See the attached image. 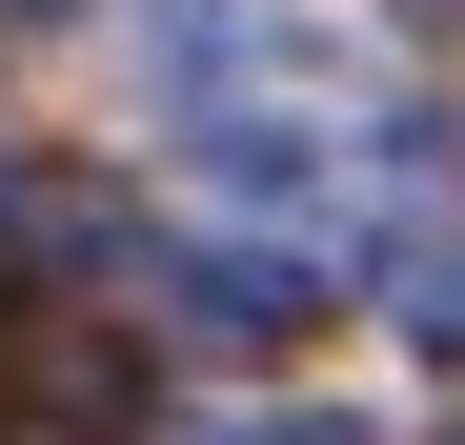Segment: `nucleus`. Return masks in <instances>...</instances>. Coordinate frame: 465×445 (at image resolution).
Returning a JSON list of instances; mask_svg holds the SVG:
<instances>
[{"label":"nucleus","mask_w":465,"mask_h":445,"mask_svg":"<svg viewBox=\"0 0 465 445\" xmlns=\"http://www.w3.org/2000/svg\"><path fill=\"white\" fill-rule=\"evenodd\" d=\"M405 21H445V0H405Z\"/></svg>","instance_id":"f03ea898"},{"label":"nucleus","mask_w":465,"mask_h":445,"mask_svg":"<svg viewBox=\"0 0 465 445\" xmlns=\"http://www.w3.org/2000/svg\"><path fill=\"white\" fill-rule=\"evenodd\" d=\"M183 324H203V344H283V324H303V263H263V243H203V263H183Z\"/></svg>","instance_id":"f257e3e1"}]
</instances>
